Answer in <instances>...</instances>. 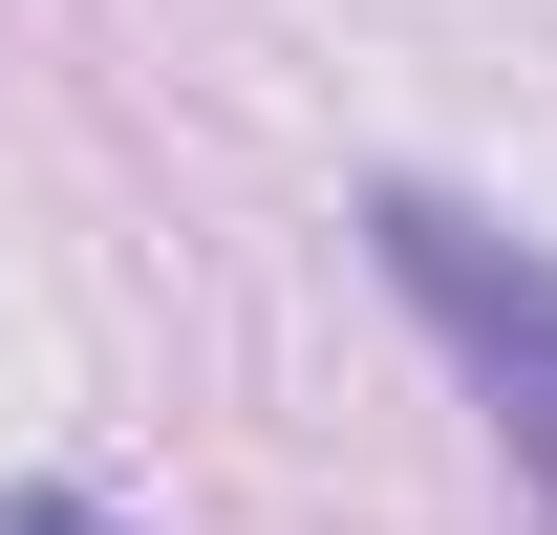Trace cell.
I'll list each match as a JSON object with an SVG mask.
<instances>
[{"label": "cell", "mask_w": 557, "mask_h": 535, "mask_svg": "<svg viewBox=\"0 0 557 535\" xmlns=\"http://www.w3.org/2000/svg\"><path fill=\"white\" fill-rule=\"evenodd\" d=\"M364 258H386V300L472 364V407H493V450H515V493L557 514V236H515V214H472V194H429V172H386V194H364Z\"/></svg>", "instance_id": "obj_1"}, {"label": "cell", "mask_w": 557, "mask_h": 535, "mask_svg": "<svg viewBox=\"0 0 557 535\" xmlns=\"http://www.w3.org/2000/svg\"><path fill=\"white\" fill-rule=\"evenodd\" d=\"M0 535H108V514H86V493H0Z\"/></svg>", "instance_id": "obj_2"}]
</instances>
